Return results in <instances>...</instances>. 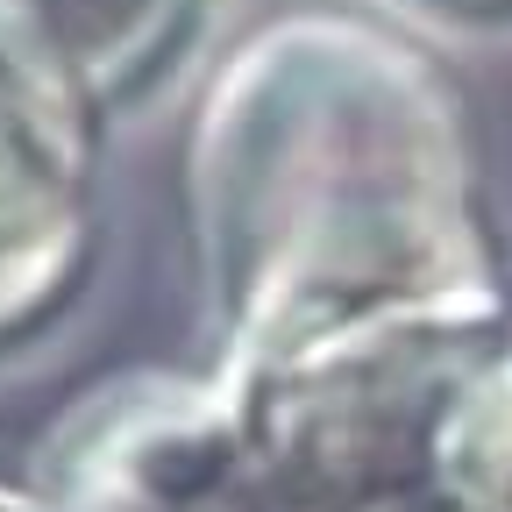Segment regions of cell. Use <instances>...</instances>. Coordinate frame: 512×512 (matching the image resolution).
Masks as SVG:
<instances>
[{
	"instance_id": "obj_1",
	"label": "cell",
	"mask_w": 512,
	"mask_h": 512,
	"mask_svg": "<svg viewBox=\"0 0 512 512\" xmlns=\"http://www.w3.org/2000/svg\"><path fill=\"white\" fill-rule=\"evenodd\" d=\"M185 214L228 370L356 313L505 292L456 86L363 15H285L221 64Z\"/></svg>"
},
{
	"instance_id": "obj_2",
	"label": "cell",
	"mask_w": 512,
	"mask_h": 512,
	"mask_svg": "<svg viewBox=\"0 0 512 512\" xmlns=\"http://www.w3.org/2000/svg\"><path fill=\"white\" fill-rule=\"evenodd\" d=\"M505 313L512 292L384 306L228 370L221 384L278 505L384 512L427 498L441 420L491 356Z\"/></svg>"
},
{
	"instance_id": "obj_3",
	"label": "cell",
	"mask_w": 512,
	"mask_h": 512,
	"mask_svg": "<svg viewBox=\"0 0 512 512\" xmlns=\"http://www.w3.org/2000/svg\"><path fill=\"white\" fill-rule=\"evenodd\" d=\"M29 498L43 512H285L228 384L178 370L86 384L43 427Z\"/></svg>"
},
{
	"instance_id": "obj_4",
	"label": "cell",
	"mask_w": 512,
	"mask_h": 512,
	"mask_svg": "<svg viewBox=\"0 0 512 512\" xmlns=\"http://www.w3.org/2000/svg\"><path fill=\"white\" fill-rule=\"evenodd\" d=\"M192 15L200 0H0V50L107 114L178 57Z\"/></svg>"
},
{
	"instance_id": "obj_5",
	"label": "cell",
	"mask_w": 512,
	"mask_h": 512,
	"mask_svg": "<svg viewBox=\"0 0 512 512\" xmlns=\"http://www.w3.org/2000/svg\"><path fill=\"white\" fill-rule=\"evenodd\" d=\"M100 114L0 50V249L93 235Z\"/></svg>"
},
{
	"instance_id": "obj_6",
	"label": "cell",
	"mask_w": 512,
	"mask_h": 512,
	"mask_svg": "<svg viewBox=\"0 0 512 512\" xmlns=\"http://www.w3.org/2000/svg\"><path fill=\"white\" fill-rule=\"evenodd\" d=\"M427 491L448 512H512V313L441 420Z\"/></svg>"
},
{
	"instance_id": "obj_7",
	"label": "cell",
	"mask_w": 512,
	"mask_h": 512,
	"mask_svg": "<svg viewBox=\"0 0 512 512\" xmlns=\"http://www.w3.org/2000/svg\"><path fill=\"white\" fill-rule=\"evenodd\" d=\"M93 264V235H57L36 249H0V349L36 335L43 320L79 292Z\"/></svg>"
},
{
	"instance_id": "obj_8",
	"label": "cell",
	"mask_w": 512,
	"mask_h": 512,
	"mask_svg": "<svg viewBox=\"0 0 512 512\" xmlns=\"http://www.w3.org/2000/svg\"><path fill=\"white\" fill-rule=\"evenodd\" d=\"M427 15H448V22H512V0H413Z\"/></svg>"
},
{
	"instance_id": "obj_9",
	"label": "cell",
	"mask_w": 512,
	"mask_h": 512,
	"mask_svg": "<svg viewBox=\"0 0 512 512\" xmlns=\"http://www.w3.org/2000/svg\"><path fill=\"white\" fill-rule=\"evenodd\" d=\"M384 512H448V505H441V498L427 491V498H406V505H384Z\"/></svg>"
},
{
	"instance_id": "obj_10",
	"label": "cell",
	"mask_w": 512,
	"mask_h": 512,
	"mask_svg": "<svg viewBox=\"0 0 512 512\" xmlns=\"http://www.w3.org/2000/svg\"><path fill=\"white\" fill-rule=\"evenodd\" d=\"M0 512H43L36 498H15V491H0Z\"/></svg>"
}]
</instances>
